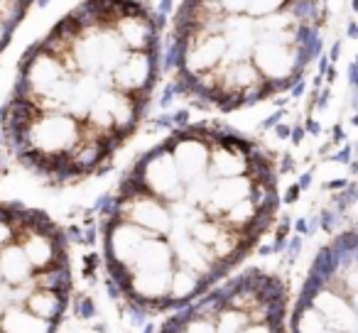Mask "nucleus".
Masks as SVG:
<instances>
[{
    "label": "nucleus",
    "instance_id": "6",
    "mask_svg": "<svg viewBox=\"0 0 358 333\" xmlns=\"http://www.w3.org/2000/svg\"><path fill=\"white\" fill-rule=\"evenodd\" d=\"M113 30L123 40L128 52H143V50H159V30L155 17L138 3H125L118 0L110 20Z\"/></svg>",
    "mask_w": 358,
    "mask_h": 333
},
{
    "label": "nucleus",
    "instance_id": "3",
    "mask_svg": "<svg viewBox=\"0 0 358 333\" xmlns=\"http://www.w3.org/2000/svg\"><path fill=\"white\" fill-rule=\"evenodd\" d=\"M285 284L263 269H248L185 304L159 333H285Z\"/></svg>",
    "mask_w": 358,
    "mask_h": 333
},
{
    "label": "nucleus",
    "instance_id": "2",
    "mask_svg": "<svg viewBox=\"0 0 358 333\" xmlns=\"http://www.w3.org/2000/svg\"><path fill=\"white\" fill-rule=\"evenodd\" d=\"M71 294L69 250L47 214L0 204V333H55Z\"/></svg>",
    "mask_w": 358,
    "mask_h": 333
},
{
    "label": "nucleus",
    "instance_id": "8",
    "mask_svg": "<svg viewBox=\"0 0 358 333\" xmlns=\"http://www.w3.org/2000/svg\"><path fill=\"white\" fill-rule=\"evenodd\" d=\"M292 3H294V0H248L245 15H250L253 20H263V17L275 15V13L289 8Z\"/></svg>",
    "mask_w": 358,
    "mask_h": 333
},
{
    "label": "nucleus",
    "instance_id": "7",
    "mask_svg": "<svg viewBox=\"0 0 358 333\" xmlns=\"http://www.w3.org/2000/svg\"><path fill=\"white\" fill-rule=\"evenodd\" d=\"M159 50H143V52H125L120 64L110 74V86L133 96L150 98L159 74Z\"/></svg>",
    "mask_w": 358,
    "mask_h": 333
},
{
    "label": "nucleus",
    "instance_id": "9",
    "mask_svg": "<svg viewBox=\"0 0 358 333\" xmlns=\"http://www.w3.org/2000/svg\"><path fill=\"white\" fill-rule=\"evenodd\" d=\"M13 35H15V30H13V27H8L6 22L0 20V54H3V52H6V47L10 45Z\"/></svg>",
    "mask_w": 358,
    "mask_h": 333
},
{
    "label": "nucleus",
    "instance_id": "5",
    "mask_svg": "<svg viewBox=\"0 0 358 333\" xmlns=\"http://www.w3.org/2000/svg\"><path fill=\"white\" fill-rule=\"evenodd\" d=\"M307 35H275V32H260L258 35L250 61H253L263 84L268 86L270 96L282 91L285 86L294 84L297 76L302 74L309 45V42H304Z\"/></svg>",
    "mask_w": 358,
    "mask_h": 333
},
{
    "label": "nucleus",
    "instance_id": "1",
    "mask_svg": "<svg viewBox=\"0 0 358 333\" xmlns=\"http://www.w3.org/2000/svg\"><path fill=\"white\" fill-rule=\"evenodd\" d=\"M278 209L273 162L224 128L177 130L123 177L103 216V262L130 309L201 297L253 250Z\"/></svg>",
    "mask_w": 358,
    "mask_h": 333
},
{
    "label": "nucleus",
    "instance_id": "4",
    "mask_svg": "<svg viewBox=\"0 0 358 333\" xmlns=\"http://www.w3.org/2000/svg\"><path fill=\"white\" fill-rule=\"evenodd\" d=\"M289 333H358V230L334 238L317 255Z\"/></svg>",
    "mask_w": 358,
    "mask_h": 333
}]
</instances>
